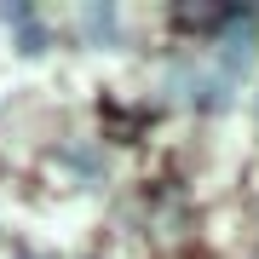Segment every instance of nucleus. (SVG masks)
Here are the masks:
<instances>
[{"label": "nucleus", "instance_id": "obj_1", "mask_svg": "<svg viewBox=\"0 0 259 259\" xmlns=\"http://www.w3.org/2000/svg\"><path fill=\"white\" fill-rule=\"evenodd\" d=\"M213 47H219V75L236 87L242 75L259 64V18H253V12H225Z\"/></svg>", "mask_w": 259, "mask_h": 259}, {"label": "nucleus", "instance_id": "obj_2", "mask_svg": "<svg viewBox=\"0 0 259 259\" xmlns=\"http://www.w3.org/2000/svg\"><path fill=\"white\" fill-rule=\"evenodd\" d=\"M173 93L196 104V110H231V81L219 69H196V64H179L173 69Z\"/></svg>", "mask_w": 259, "mask_h": 259}, {"label": "nucleus", "instance_id": "obj_3", "mask_svg": "<svg viewBox=\"0 0 259 259\" xmlns=\"http://www.w3.org/2000/svg\"><path fill=\"white\" fill-rule=\"evenodd\" d=\"M0 23L18 35V52H23V58H40V52H47V29H40L35 6H23V0H6V6H0Z\"/></svg>", "mask_w": 259, "mask_h": 259}, {"label": "nucleus", "instance_id": "obj_4", "mask_svg": "<svg viewBox=\"0 0 259 259\" xmlns=\"http://www.w3.org/2000/svg\"><path fill=\"white\" fill-rule=\"evenodd\" d=\"M81 40H87V47H115V40H121V18H115L110 0L81 12Z\"/></svg>", "mask_w": 259, "mask_h": 259}]
</instances>
